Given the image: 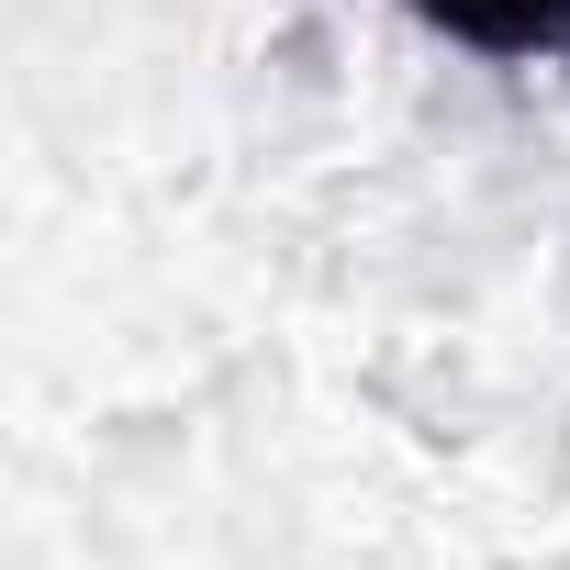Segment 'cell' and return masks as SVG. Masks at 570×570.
I'll return each mask as SVG.
<instances>
[{
	"instance_id": "cell-1",
	"label": "cell",
	"mask_w": 570,
	"mask_h": 570,
	"mask_svg": "<svg viewBox=\"0 0 570 570\" xmlns=\"http://www.w3.org/2000/svg\"><path fill=\"white\" fill-rule=\"evenodd\" d=\"M414 23L492 68H570V0H414Z\"/></svg>"
}]
</instances>
